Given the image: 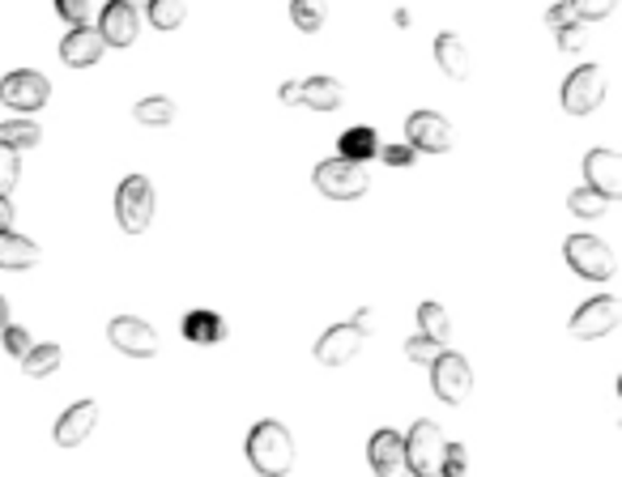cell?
Masks as SVG:
<instances>
[{"instance_id": "83f0119b", "label": "cell", "mask_w": 622, "mask_h": 477, "mask_svg": "<svg viewBox=\"0 0 622 477\" xmlns=\"http://www.w3.org/2000/svg\"><path fill=\"white\" fill-rule=\"evenodd\" d=\"M290 18H295L299 31L315 35L329 22V0H290Z\"/></svg>"}, {"instance_id": "3957f363", "label": "cell", "mask_w": 622, "mask_h": 477, "mask_svg": "<svg viewBox=\"0 0 622 477\" xmlns=\"http://www.w3.org/2000/svg\"><path fill=\"white\" fill-rule=\"evenodd\" d=\"M405 439V469L414 477H439V461H444V452H448V435L439 431V422H414L410 427V435Z\"/></svg>"}, {"instance_id": "44dd1931", "label": "cell", "mask_w": 622, "mask_h": 477, "mask_svg": "<svg viewBox=\"0 0 622 477\" xmlns=\"http://www.w3.org/2000/svg\"><path fill=\"white\" fill-rule=\"evenodd\" d=\"M337 159H350V162H367L380 159V132L376 128H367V124H358V128H346L342 132V154Z\"/></svg>"}, {"instance_id": "30bf717a", "label": "cell", "mask_w": 622, "mask_h": 477, "mask_svg": "<svg viewBox=\"0 0 622 477\" xmlns=\"http://www.w3.org/2000/svg\"><path fill=\"white\" fill-rule=\"evenodd\" d=\"M606 103V73L597 65H580L572 78L563 81V107L572 116H588Z\"/></svg>"}, {"instance_id": "9c48e42d", "label": "cell", "mask_w": 622, "mask_h": 477, "mask_svg": "<svg viewBox=\"0 0 622 477\" xmlns=\"http://www.w3.org/2000/svg\"><path fill=\"white\" fill-rule=\"evenodd\" d=\"M452 141H457V132H452V124L439 116V112H414V116L405 119V146L418 154H448L452 150Z\"/></svg>"}, {"instance_id": "ac0fdd59", "label": "cell", "mask_w": 622, "mask_h": 477, "mask_svg": "<svg viewBox=\"0 0 622 477\" xmlns=\"http://www.w3.org/2000/svg\"><path fill=\"white\" fill-rule=\"evenodd\" d=\"M94 427H99V405H94V400H78V405H69L65 418L56 422V443H60V447H78V443L90 439Z\"/></svg>"}, {"instance_id": "484cf974", "label": "cell", "mask_w": 622, "mask_h": 477, "mask_svg": "<svg viewBox=\"0 0 622 477\" xmlns=\"http://www.w3.org/2000/svg\"><path fill=\"white\" fill-rule=\"evenodd\" d=\"M133 116H137V124H150V128H166V124L175 119V103H171L166 94H150V98H141V103L133 107Z\"/></svg>"}, {"instance_id": "d4e9b609", "label": "cell", "mask_w": 622, "mask_h": 477, "mask_svg": "<svg viewBox=\"0 0 622 477\" xmlns=\"http://www.w3.org/2000/svg\"><path fill=\"white\" fill-rule=\"evenodd\" d=\"M418 333L430 337V341H439V346H448L452 319H448V312H444L439 303H423V307H418Z\"/></svg>"}, {"instance_id": "8d00e7d4", "label": "cell", "mask_w": 622, "mask_h": 477, "mask_svg": "<svg viewBox=\"0 0 622 477\" xmlns=\"http://www.w3.org/2000/svg\"><path fill=\"white\" fill-rule=\"evenodd\" d=\"M567 22H576V13H572V4H567V0H563V4H554V9L545 13V26H550V31H563Z\"/></svg>"}, {"instance_id": "d590c367", "label": "cell", "mask_w": 622, "mask_h": 477, "mask_svg": "<svg viewBox=\"0 0 622 477\" xmlns=\"http://www.w3.org/2000/svg\"><path fill=\"white\" fill-rule=\"evenodd\" d=\"M554 35H558V47H563V51H580L584 43H588V26H584V22H567V26L554 31Z\"/></svg>"}, {"instance_id": "d6986e66", "label": "cell", "mask_w": 622, "mask_h": 477, "mask_svg": "<svg viewBox=\"0 0 622 477\" xmlns=\"http://www.w3.org/2000/svg\"><path fill=\"white\" fill-rule=\"evenodd\" d=\"M435 60H439V69H444L452 81H465L469 69H473L469 47L461 43V35H452V31H444V35L435 39Z\"/></svg>"}, {"instance_id": "9a60e30c", "label": "cell", "mask_w": 622, "mask_h": 477, "mask_svg": "<svg viewBox=\"0 0 622 477\" xmlns=\"http://www.w3.org/2000/svg\"><path fill=\"white\" fill-rule=\"evenodd\" d=\"M367 456H371L376 477H410V469H405V439L396 435V431H389V427L371 435Z\"/></svg>"}, {"instance_id": "cb8c5ba5", "label": "cell", "mask_w": 622, "mask_h": 477, "mask_svg": "<svg viewBox=\"0 0 622 477\" xmlns=\"http://www.w3.org/2000/svg\"><path fill=\"white\" fill-rule=\"evenodd\" d=\"M146 18L154 31H180V22L188 18L184 0H146Z\"/></svg>"}, {"instance_id": "7a4b0ae2", "label": "cell", "mask_w": 622, "mask_h": 477, "mask_svg": "<svg viewBox=\"0 0 622 477\" xmlns=\"http://www.w3.org/2000/svg\"><path fill=\"white\" fill-rule=\"evenodd\" d=\"M311 184H315V193H324L329 200H358L371 188V171L362 162L329 159L311 171Z\"/></svg>"}, {"instance_id": "4fadbf2b", "label": "cell", "mask_w": 622, "mask_h": 477, "mask_svg": "<svg viewBox=\"0 0 622 477\" xmlns=\"http://www.w3.org/2000/svg\"><path fill=\"white\" fill-rule=\"evenodd\" d=\"M94 31L103 35V43H112V47H133V43H137V31H141V13H137L133 0H112V4L103 9V18H99Z\"/></svg>"}, {"instance_id": "f1b7e54d", "label": "cell", "mask_w": 622, "mask_h": 477, "mask_svg": "<svg viewBox=\"0 0 622 477\" xmlns=\"http://www.w3.org/2000/svg\"><path fill=\"white\" fill-rule=\"evenodd\" d=\"M567 205H572L576 218H601V213L610 209V200L601 197V193H592V188H576V193L567 197Z\"/></svg>"}, {"instance_id": "8fae6325", "label": "cell", "mask_w": 622, "mask_h": 477, "mask_svg": "<svg viewBox=\"0 0 622 477\" xmlns=\"http://www.w3.org/2000/svg\"><path fill=\"white\" fill-rule=\"evenodd\" d=\"M107 341L128 358H154L158 346H162L154 324H146L141 316H116L107 324Z\"/></svg>"}, {"instance_id": "603a6c76", "label": "cell", "mask_w": 622, "mask_h": 477, "mask_svg": "<svg viewBox=\"0 0 622 477\" xmlns=\"http://www.w3.org/2000/svg\"><path fill=\"white\" fill-rule=\"evenodd\" d=\"M39 141H43V128L35 119H4V124H0V146L13 150V154L35 150Z\"/></svg>"}, {"instance_id": "2e32d148", "label": "cell", "mask_w": 622, "mask_h": 477, "mask_svg": "<svg viewBox=\"0 0 622 477\" xmlns=\"http://www.w3.org/2000/svg\"><path fill=\"white\" fill-rule=\"evenodd\" d=\"M103 51H107V43H103V35H99L94 26H73V31L65 35V43H60V60H65L69 69H90V65H99Z\"/></svg>"}, {"instance_id": "4dcf8cb0", "label": "cell", "mask_w": 622, "mask_h": 477, "mask_svg": "<svg viewBox=\"0 0 622 477\" xmlns=\"http://www.w3.org/2000/svg\"><path fill=\"white\" fill-rule=\"evenodd\" d=\"M567 4H572L576 22H601V18H610L619 9V0H567Z\"/></svg>"}, {"instance_id": "ffe728a7", "label": "cell", "mask_w": 622, "mask_h": 477, "mask_svg": "<svg viewBox=\"0 0 622 477\" xmlns=\"http://www.w3.org/2000/svg\"><path fill=\"white\" fill-rule=\"evenodd\" d=\"M227 319L218 316V312H188L184 316V337L193 341V346H222L227 341Z\"/></svg>"}, {"instance_id": "836d02e7", "label": "cell", "mask_w": 622, "mask_h": 477, "mask_svg": "<svg viewBox=\"0 0 622 477\" xmlns=\"http://www.w3.org/2000/svg\"><path fill=\"white\" fill-rule=\"evenodd\" d=\"M469 474V452L461 443H448L444 461H439V477H465Z\"/></svg>"}, {"instance_id": "52a82bcc", "label": "cell", "mask_w": 622, "mask_h": 477, "mask_svg": "<svg viewBox=\"0 0 622 477\" xmlns=\"http://www.w3.org/2000/svg\"><path fill=\"white\" fill-rule=\"evenodd\" d=\"M47 98H51V81L43 78V73H35V69H18V73L0 78V103L13 107V112H22V116L43 112Z\"/></svg>"}, {"instance_id": "74e56055", "label": "cell", "mask_w": 622, "mask_h": 477, "mask_svg": "<svg viewBox=\"0 0 622 477\" xmlns=\"http://www.w3.org/2000/svg\"><path fill=\"white\" fill-rule=\"evenodd\" d=\"M380 154H384V162H392V166H410V162H414V150H410V146H380Z\"/></svg>"}, {"instance_id": "f35d334b", "label": "cell", "mask_w": 622, "mask_h": 477, "mask_svg": "<svg viewBox=\"0 0 622 477\" xmlns=\"http://www.w3.org/2000/svg\"><path fill=\"white\" fill-rule=\"evenodd\" d=\"M4 231H13V205H9V197H0V235Z\"/></svg>"}, {"instance_id": "5b68a950", "label": "cell", "mask_w": 622, "mask_h": 477, "mask_svg": "<svg viewBox=\"0 0 622 477\" xmlns=\"http://www.w3.org/2000/svg\"><path fill=\"white\" fill-rule=\"evenodd\" d=\"M367 324H371V307H362L350 324H333V328L315 341V362H324V367H346V362L362 350V341H367Z\"/></svg>"}, {"instance_id": "277c9868", "label": "cell", "mask_w": 622, "mask_h": 477, "mask_svg": "<svg viewBox=\"0 0 622 477\" xmlns=\"http://www.w3.org/2000/svg\"><path fill=\"white\" fill-rule=\"evenodd\" d=\"M563 256H567L572 274H580L584 281H610L614 278V269H619L610 243L597 235H572L567 238V247H563Z\"/></svg>"}, {"instance_id": "f546056e", "label": "cell", "mask_w": 622, "mask_h": 477, "mask_svg": "<svg viewBox=\"0 0 622 477\" xmlns=\"http://www.w3.org/2000/svg\"><path fill=\"white\" fill-rule=\"evenodd\" d=\"M0 341H4V354H13V358H26L35 350V337H31L22 324H4V328H0Z\"/></svg>"}, {"instance_id": "1f68e13d", "label": "cell", "mask_w": 622, "mask_h": 477, "mask_svg": "<svg viewBox=\"0 0 622 477\" xmlns=\"http://www.w3.org/2000/svg\"><path fill=\"white\" fill-rule=\"evenodd\" d=\"M18 179H22V159L0 146V197H9L18 188Z\"/></svg>"}, {"instance_id": "4316f807", "label": "cell", "mask_w": 622, "mask_h": 477, "mask_svg": "<svg viewBox=\"0 0 622 477\" xmlns=\"http://www.w3.org/2000/svg\"><path fill=\"white\" fill-rule=\"evenodd\" d=\"M60 346H51V341H35V350L22 358V367H26V375L31 380H47L56 367H60Z\"/></svg>"}, {"instance_id": "7402d4cb", "label": "cell", "mask_w": 622, "mask_h": 477, "mask_svg": "<svg viewBox=\"0 0 622 477\" xmlns=\"http://www.w3.org/2000/svg\"><path fill=\"white\" fill-rule=\"evenodd\" d=\"M31 265H39L35 238L4 231V235H0V269H31Z\"/></svg>"}, {"instance_id": "8992f818", "label": "cell", "mask_w": 622, "mask_h": 477, "mask_svg": "<svg viewBox=\"0 0 622 477\" xmlns=\"http://www.w3.org/2000/svg\"><path fill=\"white\" fill-rule=\"evenodd\" d=\"M116 218L128 235H141L154 222V184L146 175H128L116 193Z\"/></svg>"}, {"instance_id": "e0dca14e", "label": "cell", "mask_w": 622, "mask_h": 477, "mask_svg": "<svg viewBox=\"0 0 622 477\" xmlns=\"http://www.w3.org/2000/svg\"><path fill=\"white\" fill-rule=\"evenodd\" d=\"M342 103H346L342 81H333V78L295 81V107H311V112H337Z\"/></svg>"}, {"instance_id": "d6a6232c", "label": "cell", "mask_w": 622, "mask_h": 477, "mask_svg": "<svg viewBox=\"0 0 622 477\" xmlns=\"http://www.w3.org/2000/svg\"><path fill=\"white\" fill-rule=\"evenodd\" d=\"M444 350H448V346H439V341H430V337H423V333L405 341V354L414 358V362H423V367H430V362H435V358L444 354Z\"/></svg>"}, {"instance_id": "5bb4252c", "label": "cell", "mask_w": 622, "mask_h": 477, "mask_svg": "<svg viewBox=\"0 0 622 477\" xmlns=\"http://www.w3.org/2000/svg\"><path fill=\"white\" fill-rule=\"evenodd\" d=\"M584 175H588L584 188L601 193L606 200L622 197V154H614V150H588L584 154Z\"/></svg>"}, {"instance_id": "e575fe53", "label": "cell", "mask_w": 622, "mask_h": 477, "mask_svg": "<svg viewBox=\"0 0 622 477\" xmlns=\"http://www.w3.org/2000/svg\"><path fill=\"white\" fill-rule=\"evenodd\" d=\"M56 13L69 26H90V0H56Z\"/></svg>"}, {"instance_id": "6da1fadb", "label": "cell", "mask_w": 622, "mask_h": 477, "mask_svg": "<svg viewBox=\"0 0 622 477\" xmlns=\"http://www.w3.org/2000/svg\"><path fill=\"white\" fill-rule=\"evenodd\" d=\"M247 465L261 477H286L295 469V439L281 422H256L247 435Z\"/></svg>"}, {"instance_id": "ba28073f", "label": "cell", "mask_w": 622, "mask_h": 477, "mask_svg": "<svg viewBox=\"0 0 622 477\" xmlns=\"http://www.w3.org/2000/svg\"><path fill=\"white\" fill-rule=\"evenodd\" d=\"M430 384H435V397L448 400V405H461L473 393V367L461 354L444 350V354L430 362Z\"/></svg>"}, {"instance_id": "7c38bea8", "label": "cell", "mask_w": 622, "mask_h": 477, "mask_svg": "<svg viewBox=\"0 0 622 477\" xmlns=\"http://www.w3.org/2000/svg\"><path fill=\"white\" fill-rule=\"evenodd\" d=\"M622 319V303L614 294H601V299H588L580 312L572 316V333L580 341H597V337H610Z\"/></svg>"}, {"instance_id": "ab89813d", "label": "cell", "mask_w": 622, "mask_h": 477, "mask_svg": "<svg viewBox=\"0 0 622 477\" xmlns=\"http://www.w3.org/2000/svg\"><path fill=\"white\" fill-rule=\"evenodd\" d=\"M9 324V299H0V328Z\"/></svg>"}]
</instances>
